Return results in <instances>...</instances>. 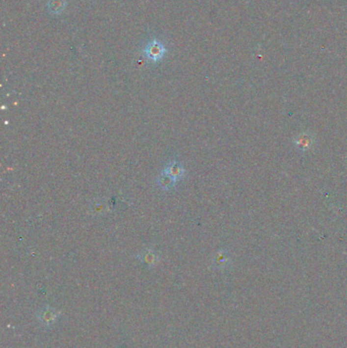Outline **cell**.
Returning <instances> with one entry per match:
<instances>
[{
	"label": "cell",
	"instance_id": "3957f363",
	"mask_svg": "<svg viewBox=\"0 0 347 348\" xmlns=\"http://www.w3.org/2000/svg\"><path fill=\"white\" fill-rule=\"evenodd\" d=\"M176 184V180L174 178H172L171 176H169L168 174H161L158 178V185L160 186L161 188L168 190L171 187H173Z\"/></svg>",
	"mask_w": 347,
	"mask_h": 348
},
{
	"label": "cell",
	"instance_id": "7a4b0ae2",
	"mask_svg": "<svg viewBox=\"0 0 347 348\" xmlns=\"http://www.w3.org/2000/svg\"><path fill=\"white\" fill-rule=\"evenodd\" d=\"M164 173L168 174L169 176L174 178L177 182L178 179H180L184 176L185 170H184V167L182 166V164H179L177 162H172L169 165H167V167H166L165 170H164Z\"/></svg>",
	"mask_w": 347,
	"mask_h": 348
},
{
	"label": "cell",
	"instance_id": "277c9868",
	"mask_svg": "<svg viewBox=\"0 0 347 348\" xmlns=\"http://www.w3.org/2000/svg\"><path fill=\"white\" fill-rule=\"evenodd\" d=\"M66 2L64 0H48V9L50 12L58 15L65 8Z\"/></svg>",
	"mask_w": 347,
	"mask_h": 348
},
{
	"label": "cell",
	"instance_id": "6da1fadb",
	"mask_svg": "<svg viewBox=\"0 0 347 348\" xmlns=\"http://www.w3.org/2000/svg\"><path fill=\"white\" fill-rule=\"evenodd\" d=\"M166 52H167V49L158 39L151 40L143 49L144 56L152 62H157L163 59Z\"/></svg>",
	"mask_w": 347,
	"mask_h": 348
}]
</instances>
